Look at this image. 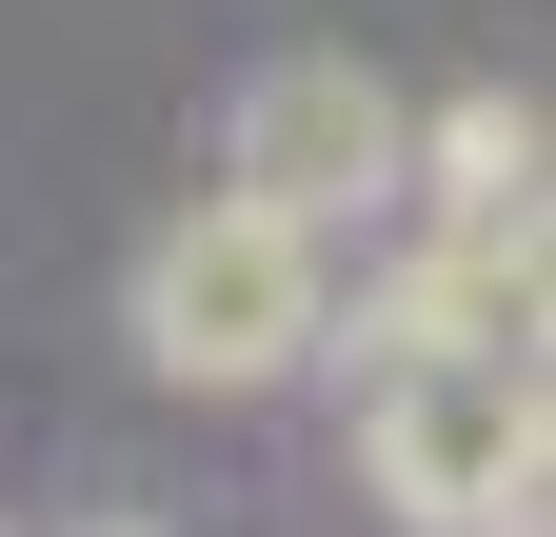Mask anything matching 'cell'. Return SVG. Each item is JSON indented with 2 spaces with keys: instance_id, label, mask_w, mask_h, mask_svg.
I'll use <instances>...</instances> for the list:
<instances>
[{
  "instance_id": "5",
  "label": "cell",
  "mask_w": 556,
  "mask_h": 537,
  "mask_svg": "<svg viewBox=\"0 0 556 537\" xmlns=\"http://www.w3.org/2000/svg\"><path fill=\"white\" fill-rule=\"evenodd\" d=\"M536 160H556L536 100H517V80H457V100L397 140V199H536Z\"/></svg>"
},
{
  "instance_id": "3",
  "label": "cell",
  "mask_w": 556,
  "mask_h": 537,
  "mask_svg": "<svg viewBox=\"0 0 556 537\" xmlns=\"http://www.w3.org/2000/svg\"><path fill=\"white\" fill-rule=\"evenodd\" d=\"M397 140H417V100L378 80V60L299 40V60H258V80H239V140H219V179L338 239V220H378V199H397Z\"/></svg>"
},
{
  "instance_id": "6",
  "label": "cell",
  "mask_w": 556,
  "mask_h": 537,
  "mask_svg": "<svg viewBox=\"0 0 556 537\" xmlns=\"http://www.w3.org/2000/svg\"><path fill=\"white\" fill-rule=\"evenodd\" d=\"M80 537H160V517H80Z\"/></svg>"
},
{
  "instance_id": "1",
  "label": "cell",
  "mask_w": 556,
  "mask_h": 537,
  "mask_svg": "<svg viewBox=\"0 0 556 537\" xmlns=\"http://www.w3.org/2000/svg\"><path fill=\"white\" fill-rule=\"evenodd\" d=\"M318 339H338L358 478H378V517H397V537H536V458H556L536 359H497V339H417L397 299L318 319Z\"/></svg>"
},
{
  "instance_id": "2",
  "label": "cell",
  "mask_w": 556,
  "mask_h": 537,
  "mask_svg": "<svg viewBox=\"0 0 556 537\" xmlns=\"http://www.w3.org/2000/svg\"><path fill=\"white\" fill-rule=\"evenodd\" d=\"M318 319H338V239L278 220V199H239V179L179 199V220L139 239V279H119L139 378H179V398H258V378H299Z\"/></svg>"
},
{
  "instance_id": "4",
  "label": "cell",
  "mask_w": 556,
  "mask_h": 537,
  "mask_svg": "<svg viewBox=\"0 0 556 537\" xmlns=\"http://www.w3.org/2000/svg\"><path fill=\"white\" fill-rule=\"evenodd\" d=\"M397 259H378V299L417 319V339H497L536 359V319H556V239H536V199H378Z\"/></svg>"
}]
</instances>
